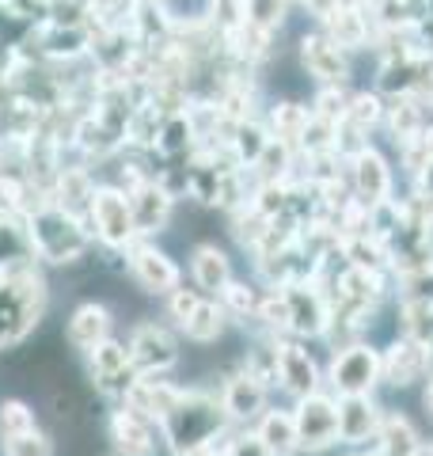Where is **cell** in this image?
Listing matches in <instances>:
<instances>
[{
	"mask_svg": "<svg viewBox=\"0 0 433 456\" xmlns=\"http://www.w3.org/2000/svg\"><path fill=\"white\" fill-rule=\"evenodd\" d=\"M233 430V419L221 403V392L206 388V384H191L183 392V399L167 411V419L160 422V437L167 456H186L194 449H206L213 441H221Z\"/></svg>",
	"mask_w": 433,
	"mask_h": 456,
	"instance_id": "obj_1",
	"label": "cell"
},
{
	"mask_svg": "<svg viewBox=\"0 0 433 456\" xmlns=\"http://www.w3.org/2000/svg\"><path fill=\"white\" fill-rule=\"evenodd\" d=\"M27 228H31V244L42 266L72 270L92 259V248H95L92 224L77 217V213L61 209L57 202H46L35 213H27Z\"/></svg>",
	"mask_w": 433,
	"mask_h": 456,
	"instance_id": "obj_2",
	"label": "cell"
},
{
	"mask_svg": "<svg viewBox=\"0 0 433 456\" xmlns=\"http://www.w3.org/2000/svg\"><path fill=\"white\" fill-rule=\"evenodd\" d=\"M88 224H92L95 244L107 248V251H126L134 240H141L129 194L107 179L95 183V194H92V206H88Z\"/></svg>",
	"mask_w": 433,
	"mask_h": 456,
	"instance_id": "obj_3",
	"label": "cell"
},
{
	"mask_svg": "<svg viewBox=\"0 0 433 456\" xmlns=\"http://www.w3.org/2000/svg\"><path fill=\"white\" fill-rule=\"evenodd\" d=\"M129 362L141 377H167L179 365V338L171 331V323L141 316L137 323H129Z\"/></svg>",
	"mask_w": 433,
	"mask_h": 456,
	"instance_id": "obj_4",
	"label": "cell"
},
{
	"mask_svg": "<svg viewBox=\"0 0 433 456\" xmlns=\"http://www.w3.org/2000/svg\"><path fill=\"white\" fill-rule=\"evenodd\" d=\"M122 259H126L129 278H134V285L144 297H167L171 289H179V285H183L179 263L171 259V255L156 244V240H144V236L134 240V244L122 251Z\"/></svg>",
	"mask_w": 433,
	"mask_h": 456,
	"instance_id": "obj_5",
	"label": "cell"
},
{
	"mask_svg": "<svg viewBox=\"0 0 433 456\" xmlns=\"http://www.w3.org/2000/svg\"><path fill=\"white\" fill-rule=\"evenodd\" d=\"M107 441H110V456H156L164 449L160 422H152L149 415H141V411H134L129 403L110 407Z\"/></svg>",
	"mask_w": 433,
	"mask_h": 456,
	"instance_id": "obj_6",
	"label": "cell"
},
{
	"mask_svg": "<svg viewBox=\"0 0 433 456\" xmlns=\"http://www.w3.org/2000/svg\"><path fill=\"white\" fill-rule=\"evenodd\" d=\"M327 384L335 388V395H372V388L380 384V350L369 342L342 346L327 369Z\"/></svg>",
	"mask_w": 433,
	"mask_h": 456,
	"instance_id": "obj_7",
	"label": "cell"
},
{
	"mask_svg": "<svg viewBox=\"0 0 433 456\" xmlns=\"http://www.w3.org/2000/svg\"><path fill=\"white\" fill-rule=\"evenodd\" d=\"M293 419H297L300 452H323L331 445H339V399L335 395L312 392L305 399H297Z\"/></svg>",
	"mask_w": 433,
	"mask_h": 456,
	"instance_id": "obj_8",
	"label": "cell"
},
{
	"mask_svg": "<svg viewBox=\"0 0 433 456\" xmlns=\"http://www.w3.org/2000/svg\"><path fill=\"white\" fill-rule=\"evenodd\" d=\"M274 289H282V297H285L289 335L323 338L327 323H331V305H327V297L320 293V285L315 281H285V285H274Z\"/></svg>",
	"mask_w": 433,
	"mask_h": 456,
	"instance_id": "obj_9",
	"label": "cell"
},
{
	"mask_svg": "<svg viewBox=\"0 0 433 456\" xmlns=\"http://www.w3.org/2000/svg\"><path fill=\"white\" fill-rule=\"evenodd\" d=\"M297 57H300L305 77H312L315 84H346L350 80V50H342L335 38L320 31V27L297 38Z\"/></svg>",
	"mask_w": 433,
	"mask_h": 456,
	"instance_id": "obj_10",
	"label": "cell"
},
{
	"mask_svg": "<svg viewBox=\"0 0 433 456\" xmlns=\"http://www.w3.org/2000/svg\"><path fill=\"white\" fill-rule=\"evenodd\" d=\"M221 403L228 411V419H233V426H255V419L270 407V388L255 373H248L240 358V365L233 373H225L221 380Z\"/></svg>",
	"mask_w": 433,
	"mask_h": 456,
	"instance_id": "obj_11",
	"label": "cell"
},
{
	"mask_svg": "<svg viewBox=\"0 0 433 456\" xmlns=\"http://www.w3.org/2000/svg\"><path fill=\"white\" fill-rule=\"evenodd\" d=\"M176 202L179 198L171 194L160 179H144L141 187L129 191V206H134V221H137V236L156 240L171 228V217H176Z\"/></svg>",
	"mask_w": 433,
	"mask_h": 456,
	"instance_id": "obj_12",
	"label": "cell"
},
{
	"mask_svg": "<svg viewBox=\"0 0 433 456\" xmlns=\"http://www.w3.org/2000/svg\"><path fill=\"white\" fill-rule=\"evenodd\" d=\"M278 388L293 399H305L312 392H323V373L312 354L300 342L278 338Z\"/></svg>",
	"mask_w": 433,
	"mask_h": 456,
	"instance_id": "obj_13",
	"label": "cell"
},
{
	"mask_svg": "<svg viewBox=\"0 0 433 456\" xmlns=\"http://www.w3.org/2000/svg\"><path fill=\"white\" fill-rule=\"evenodd\" d=\"M114 308L103 305V301H80L77 308L69 312V320H65V342H69V350H77V354H88L95 350L103 338L114 335Z\"/></svg>",
	"mask_w": 433,
	"mask_h": 456,
	"instance_id": "obj_14",
	"label": "cell"
},
{
	"mask_svg": "<svg viewBox=\"0 0 433 456\" xmlns=\"http://www.w3.org/2000/svg\"><path fill=\"white\" fill-rule=\"evenodd\" d=\"M429 377V354L426 342H418L411 335H399L392 346L380 354V380L392 388H407V384Z\"/></svg>",
	"mask_w": 433,
	"mask_h": 456,
	"instance_id": "obj_15",
	"label": "cell"
},
{
	"mask_svg": "<svg viewBox=\"0 0 433 456\" xmlns=\"http://www.w3.org/2000/svg\"><path fill=\"white\" fill-rule=\"evenodd\" d=\"M346 164H350V183H354L357 202L372 206L392 198V167H388V160L372 145H361Z\"/></svg>",
	"mask_w": 433,
	"mask_h": 456,
	"instance_id": "obj_16",
	"label": "cell"
},
{
	"mask_svg": "<svg viewBox=\"0 0 433 456\" xmlns=\"http://www.w3.org/2000/svg\"><path fill=\"white\" fill-rule=\"evenodd\" d=\"M384 411L372 395H339V445H365L377 437Z\"/></svg>",
	"mask_w": 433,
	"mask_h": 456,
	"instance_id": "obj_17",
	"label": "cell"
},
{
	"mask_svg": "<svg viewBox=\"0 0 433 456\" xmlns=\"http://www.w3.org/2000/svg\"><path fill=\"white\" fill-rule=\"evenodd\" d=\"M315 27H320L323 35H331L342 50H350V53L372 46V38H377V27H372L365 8H331L327 16H320Z\"/></svg>",
	"mask_w": 433,
	"mask_h": 456,
	"instance_id": "obj_18",
	"label": "cell"
},
{
	"mask_svg": "<svg viewBox=\"0 0 433 456\" xmlns=\"http://www.w3.org/2000/svg\"><path fill=\"white\" fill-rule=\"evenodd\" d=\"M191 278H194V289L201 297H221L225 285L236 278L228 251L216 248V244H198L191 251Z\"/></svg>",
	"mask_w": 433,
	"mask_h": 456,
	"instance_id": "obj_19",
	"label": "cell"
},
{
	"mask_svg": "<svg viewBox=\"0 0 433 456\" xmlns=\"http://www.w3.org/2000/svg\"><path fill=\"white\" fill-rule=\"evenodd\" d=\"M183 392H186L183 384L167 380V377H137V384L126 395V403L134 411H141V415H149L152 422H164L167 411L183 399Z\"/></svg>",
	"mask_w": 433,
	"mask_h": 456,
	"instance_id": "obj_20",
	"label": "cell"
},
{
	"mask_svg": "<svg viewBox=\"0 0 433 456\" xmlns=\"http://www.w3.org/2000/svg\"><path fill=\"white\" fill-rule=\"evenodd\" d=\"M38 263L35 244H31V228H27L23 213H0V274L20 266Z\"/></svg>",
	"mask_w": 433,
	"mask_h": 456,
	"instance_id": "obj_21",
	"label": "cell"
},
{
	"mask_svg": "<svg viewBox=\"0 0 433 456\" xmlns=\"http://www.w3.org/2000/svg\"><path fill=\"white\" fill-rule=\"evenodd\" d=\"M251 430L263 437V445L270 449V456H297V452H300V437H297V419H293V411L266 407L263 415L255 419Z\"/></svg>",
	"mask_w": 433,
	"mask_h": 456,
	"instance_id": "obj_22",
	"label": "cell"
},
{
	"mask_svg": "<svg viewBox=\"0 0 433 456\" xmlns=\"http://www.w3.org/2000/svg\"><path fill=\"white\" fill-rule=\"evenodd\" d=\"M152 152L160 156V160H183V156L191 160V156L198 152V137H194V126H191V118H186V110L167 114L160 134H156Z\"/></svg>",
	"mask_w": 433,
	"mask_h": 456,
	"instance_id": "obj_23",
	"label": "cell"
},
{
	"mask_svg": "<svg viewBox=\"0 0 433 456\" xmlns=\"http://www.w3.org/2000/svg\"><path fill=\"white\" fill-rule=\"evenodd\" d=\"M228 323L233 320L225 316L221 301H216V297H201L198 308L191 312V320L183 323V338L194 342V346H213V342L228 331Z\"/></svg>",
	"mask_w": 433,
	"mask_h": 456,
	"instance_id": "obj_24",
	"label": "cell"
},
{
	"mask_svg": "<svg viewBox=\"0 0 433 456\" xmlns=\"http://www.w3.org/2000/svg\"><path fill=\"white\" fill-rule=\"evenodd\" d=\"M372 445H377V456H414L418 449H422V441H418L411 419H403L399 411H384Z\"/></svg>",
	"mask_w": 433,
	"mask_h": 456,
	"instance_id": "obj_25",
	"label": "cell"
},
{
	"mask_svg": "<svg viewBox=\"0 0 433 456\" xmlns=\"http://www.w3.org/2000/svg\"><path fill=\"white\" fill-rule=\"evenodd\" d=\"M384 126L392 130V141L403 145L426 130V110H422V95H399V99H388V110H384Z\"/></svg>",
	"mask_w": 433,
	"mask_h": 456,
	"instance_id": "obj_26",
	"label": "cell"
},
{
	"mask_svg": "<svg viewBox=\"0 0 433 456\" xmlns=\"http://www.w3.org/2000/svg\"><path fill=\"white\" fill-rule=\"evenodd\" d=\"M308 122H312V107L297 103V99H282V103L270 107V137H278L293 149H300Z\"/></svg>",
	"mask_w": 433,
	"mask_h": 456,
	"instance_id": "obj_27",
	"label": "cell"
},
{
	"mask_svg": "<svg viewBox=\"0 0 433 456\" xmlns=\"http://www.w3.org/2000/svg\"><path fill=\"white\" fill-rule=\"evenodd\" d=\"M228 145H233L236 160H240L243 167H251L258 156H263V149L270 145V126L258 122L255 114H251V118H240V122L233 126V134H228Z\"/></svg>",
	"mask_w": 433,
	"mask_h": 456,
	"instance_id": "obj_28",
	"label": "cell"
},
{
	"mask_svg": "<svg viewBox=\"0 0 433 456\" xmlns=\"http://www.w3.org/2000/svg\"><path fill=\"white\" fill-rule=\"evenodd\" d=\"M201 20H206L209 31L225 42L248 23V16H243V0H201Z\"/></svg>",
	"mask_w": 433,
	"mask_h": 456,
	"instance_id": "obj_29",
	"label": "cell"
},
{
	"mask_svg": "<svg viewBox=\"0 0 433 456\" xmlns=\"http://www.w3.org/2000/svg\"><path fill=\"white\" fill-rule=\"evenodd\" d=\"M84 362H88V377H107V373H118V369H129V342L110 335L103 338L95 350L84 354Z\"/></svg>",
	"mask_w": 433,
	"mask_h": 456,
	"instance_id": "obj_30",
	"label": "cell"
},
{
	"mask_svg": "<svg viewBox=\"0 0 433 456\" xmlns=\"http://www.w3.org/2000/svg\"><path fill=\"white\" fill-rule=\"evenodd\" d=\"M27 430H38L35 407L27 403V399H20V395L0 399V441H12V437H20Z\"/></svg>",
	"mask_w": 433,
	"mask_h": 456,
	"instance_id": "obj_31",
	"label": "cell"
},
{
	"mask_svg": "<svg viewBox=\"0 0 433 456\" xmlns=\"http://www.w3.org/2000/svg\"><path fill=\"white\" fill-rule=\"evenodd\" d=\"M221 301V308H225V316L233 320V323H240V327H248L251 320H255V312H258V297H255V289L251 285H243V281H228L225 285V293L216 297Z\"/></svg>",
	"mask_w": 433,
	"mask_h": 456,
	"instance_id": "obj_32",
	"label": "cell"
},
{
	"mask_svg": "<svg viewBox=\"0 0 433 456\" xmlns=\"http://www.w3.org/2000/svg\"><path fill=\"white\" fill-rule=\"evenodd\" d=\"M289 8H293V0H243V16H248L251 27L266 35H278L285 20H289Z\"/></svg>",
	"mask_w": 433,
	"mask_h": 456,
	"instance_id": "obj_33",
	"label": "cell"
},
{
	"mask_svg": "<svg viewBox=\"0 0 433 456\" xmlns=\"http://www.w3.org/2000/svg\"><path fill=\"white\" fill-rule=\"evenodd\" d=\"M384 110H388V103H384V95L372 88V92H354V99H350V107H346V122H354L357 130H372V126H380L384 122Z\"/></svg>",
	"mask_w": 433,
	"mask_h": 456,
	"instance_id": "obj_34",
	"label": "cell"
},
{
	"mask_svg": "<svg viewBox=\"0 0 433 456\" xmlns=\"http://www.w3.org/2000/svg\"><path fill=\"white\" fill-rule=\"evenodd\" d=\"M266 228H270V217H266V213H258L251 202L233 213V236H236V244H240V248L255 251L258 244H263Z\"/></svg>",
	"mask_w": 433,
	"mask_h": 456,
	"instance_id": "obj_35",
	"label": "cell"
},
{
	"mask_svg": "<svg viewBox=\"0 0 433 456\" xmlns=\"http://www.w3.org/2000/svg\"><path fill=\"white\" fill-rule=\"evenodd\" d=\"M350 99H354V92H346V84H320L312 114L331 118V122H342L346 118V107H350Z\"/></svg>",
	"mask_w": 433,
	"mask_h": 456,
	"instance_id": "obj_36",
	"label": "cell"
},
{
	"mask_svg": "<svg viewBox=\"0 0 433 456\" xmlns=\"http://www.w3.org/2000/svg\"><path fill=\"white\" fill-rule=\"evenodd\" d=\"M4 456H57V441L38 426V430H27L20 437L4 441Z\"/></svg>",
	"mask_w": 433,
	"mask_h": 456,
	"instance_id": "obj_37",
	"label": "cell"
},
{
	"mask_svg": "<svg viewBox=\"0 0 433 456\" xmlns=\"http://www.w3.org/2000/svg\"><path fill=\"white\" fill-rule=\"evenodd\" d=\"M403 301L414 305H433V263L403 270Z\"/></svg>",
	"mask_w": 433,
	"mask_h": 456,
	"instance_id": "obj_38",
	"label": "cell"
},
{
	"mask_svg": "<svg viewBox=\"0 0 433 456\" xmlns=\"http://www.w3.org/2000/svg\"><path fill=\"white\" fill-rule=\"evenodd\" d=\"M225 449H228V456H270L263 437H258L251 426H233V430L225 434Z\"/></svg>",
	"mask_w": 433,
	"mask_h": 456,
	"instance_id": "obj_39",
	"label": "cell"
},
{
	"mask_svg": "<svg viewBox=\"0 0 433 456\" xmlns=\"http://www.w3.org/2000/svg\"><path fill=\"white\" fill-rule=\"evenodd\" d=\"M198 301H201V293H198V289H186V285L171 289V293L164 297V308H167L171 327H179V331H183V323L191 320V312L198 308Z\"/></svg>",
	"mask_w": 433,
	"mask_h": 456,
	"instance_id": "obj_40",
	"label": "cell"
},
{
	"mask_svg": "<svg viewBox=\"0 0 433 456\" xmlns=\"http://www.w3.org/2000/svg\"><path fill=\"white\" fill-rule=\"evenodd\" d=\"M293 4H300V8H308V12H312V16H315V20H320V16H327V12H331V8H335V0H293Z\"/></svg>",
	"mask_w": 433,
	"mask_h": 456,
	"instance_id": "obj_41",
	"label": "cell"
},
{
	"mask_svg": "<svg viewBox=\"0 0 433 456\" xmlns=\"http://www.w3.org/2000/svg\"><path fill=\"white\" fill-rule=\"evenodd\" d=\"M369 0H335V8H365Z\"/></svg>",
	"mask_w": 433,
	"mask_h": 456,
	"instance_id": "obj_42",
	"label": "cell"
},
{
	"mask_svg": "<svg viewBox=\"0 0 433 456\" xmlns=\"http://www.w3.org/2000/svg\"><path fill=\"white\" fill-rule=\"evenodd\" d=\"M426 411L433 415V373H429V384H426Z\"/></svg>",
	"mask_w": 433,
	"mask_h": 456,
	"instance_id": "obj_43",
	"label": "cell"
},
{
	"mask_svg": "<svg viewBox=\"0 0 433 456\" xmlns=\"http://www.w3.org/2000/svg\"><path fill=\"white\" fill-rule=\"evenodd\" d=\"M213 456H228V449H225V437H221V441H216V445H213Z\"/></svg>",
	"mask_w": 433,
	"mask_h": 456,
	"instance_id": "obj_44",
	"label": "cell"
},
{
	"mask_svg": "<svg viewBox=\"0 0 433 456\" xmlns=\"http://www.w3.org/2000/svg\"><path fill=\"white\" fill-rule=\"evenodd\" d=\"M414 456H433V445H422V449H418Z\"/></svg>",
	"mask_w": 433,
	"mask_h": 456,
	"instance_id": "obj_45",
	"label": "cell"
},
{
	"mask_svg": "<svg viewBox=\"0 0 433 456\" xmlns=\"http://www.w3.org/2000/svg\"><path fill=\"white\" fill-rule=\"evenodd\" d=\"M350 456H377V445H372V452H350Z\"/></svg>",
	"mask_w": 433,
	"mask_h": 456,
	"instance_id": "obj_46",
	"label": "cell"
}]
</instances>
